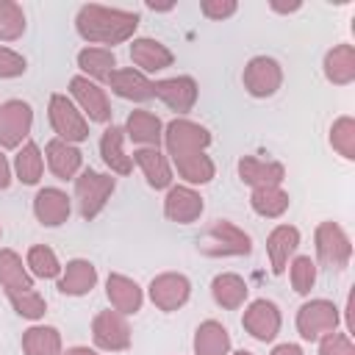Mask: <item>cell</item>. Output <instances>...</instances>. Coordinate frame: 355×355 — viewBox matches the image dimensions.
<instances>
[{
  "label": "cell",
  "instance_id": "8d00e7d4",
  "mask_svg": "<svg viewBox=\"0 0 355 355\" xmlns=\"http://www.w3.org/2000/svg\"><path fill=\"white\" fill-rule=\"evenodd\" d=\"M25 33V11L14 0H0V42H17Z\"/></svg>",
  "mask_w": 355,
  "mask_h": 355
},
{
  "label": "cell",
  "instance_id": "ac0fdd59",
  "mask_svg": "<svg viewBox=\"0 0 355 355\" xmlns=\"http://www.w3.org/2000/svg\"><path fill=\"white\" fill-rule=\"evenodd\" d=\"M130 61L144 72H161L166 67H172L175 55L166 44H161L158 39H150V36H141V39H133L130 44Z\"/></svg>",
  "mask_w": 355,
  "mask_h": 355
},
{
  "label": "cell",
  "instance_id": "f6af8a7d",
  "mask_svg": "<svg viewBox=\"0 0 355 355\" xmlns=\"http://www.w3.org/2000/svg\"><path fill=\"white\" fill-rule=\"evenodd\" d=\"M272 355H302V349L297 344H277L272 349Z\"/></svg>",
  "mask_w": 355,
  "mask_h": 355
},
{
  "label": "cell",
  "instance_id": "2e32d148",
  "mask_svg": "<svg viewBox=\"0 0 355 355\" xmlns=\"http://www.w3.org/2000/svg\"><path fill=\"white\" fill-rule=\"evenodd\" d=\"M33 214L44 227H58V225H64L69 219L72 202H69L67 191H61L55 186H44L33 197Z\"/></svg>",
  "mask_w": 355,
  "mask_h": 355
},
{
  "label": "cell",
  "instance_id": "8992f818",
  "mask_svg": "<svg viewBox=\"0 0 355 355\" xmlns=\"http://www.w3.org/2000/svg\"><path fill=\"white\" fill-rule=\"evenodd\" d=\"M341 313L330 300H311L297 311V330L305 341H319L338 330Z\"/></svg>",
  "mask_w": 355,
  "mask_h": 355
},
{
  "label": "cell",
  "instance_id": "277c9868",
  "mask_svg": "<svg viewBox=\"0 0 355 355\" xmlns=\"http://www.w3.org/2000/svg\"><path fill=\"white\" fill-rule=\"evenodd\" d=\"M164 144L166 153L172 155V161L194 155V153H205V147L211 144V133L208 128L191 122V119H172L164 128Z\"/></svg>",
  "mask_w": 355,
  "mask_h": 355
},
{
  "label": "cell",
  "instance_id": "cb8c5ba5",
  "mask_svg": "<svg viewBox=\"0 0 355 355\" xmlns=\"http://www.w3.org/2000/svg\"><path fill=\"white\" fill-rule=\"evenodd\" d=\"M133 161L139 164V169L144 172L147 183L153 189H169L172 186V166L158 147H139L133 153Z\"/></svg>",
  "mask_w": 355,
  "mask_h": 355
},
{
  "label": "cell",
  "instance_id": "7dc6e473",
  "mask_svg": "<svg viewBox=\"0 0 355 355\" xmlns=\"http://www.w3.org/2000/svg\"><path fill=\"white\" fill-rule=\"evenodd\" d=\"M272 8H275V11H297L300 3H291V6H277V3H272Z\"/></svg>",
  "mask_w": 355,
  "mask_h": 355
},
{
  "label": "cell",
  "instance_id": "ffe728a7",
  "mask_svg": "<svg viewBox=\"0 0 355 355\" xmlns=\"http://www.w3.org/2000/svg\"><path fill=\"white\" fill-rule=\"evenodd\" d=\"M239 178L252 189L280 186L286 178V166L277 161H261V158L244 155V158H239Z\"/></svg>",
  "mask_w": 355,
  "mask_h": 355
},
{
  "label": "cell",
  "instance_id": "ab89813d",
  "mask_svg": "<svg viewBox=\"0 0 355 355\" xmlns=\"http://www.w3.org/2000/svg\"><path fill=\"white\" fill-rule=\"evenodd\" d=\"M8 300H11L14 311H17L19 316H25V319H42L44 311H47L44 297H42L39 291H33V288H28V291H11Z\"/></svg>",
  "mask_w": 355,
  "mask_h": 355
},
{
  "label": "cell",
  "instance_id": "b9f144b4",
  "mask_svg": "<svg viewBox=\"0 0 355 355\" xmlns=\"http://www.w3.org/2000/svg\"><path fill=\"white\" fill-rule=\"evenodd\" d=\"M319 355H355L352 338L347 333H330L319 338Z\"/></svg>",
  "mask_w": 355,
  "mask_h": 355
},
{
  "label": "cell",
  "instance_id": "5b68a950",
  "mask_svg": "<svg viewBox=\"0 0 355 355\" xmlns=\"http://www.w3.org/2000/svg\"><path fill=\"white\" fill-rule=\"evenodd\" d=\"M114 178L111 175H103V172H94V169H83L78 178H75V197H78V208H80V216L83 219H94L108 197L114 194Z\"/></svg>",
  "mask_w": 355,
  "mask_h": 355
},
{
  "label": "cell",
  "instance_id": "9a60e30c",
  "mask_svg": "<svg viewBox=\"0 0 355 355\" xmlns=\"http://www.w3.org/2000/svg\"><path fill=\"white\" fill-rule=\"evenodd\" d=\"M202 197L200 191H194L191 186H169L166 200H164V214L166 219L178 222V225H191L200 219L202 214Z\"/></svg>",
  "mask_w": 355,
  "mask_h": 355
},
{
  "label": "cell",
  "instance_id": "bcb514c9",
  "mask_svg": "<svg viewBox=\"0 0 355 355\" xmlns=\"http://www.w3.org/2000/svg\"><path fill=\"white\" fill-rule=\"evenodd\" d=\"M61 355H100L97 349H89V347H69L67 352H61Z\"/></svg>",
  "mask_w": 355,
  "mask_h": 355
},
{
  "label": "cell",
  "instance_id": "6da1fadb",
  "mask_svg": "<svg viewBox=\"0 0 355 355\" xmlns=\"http://www.w3.org/2000/svg\"><path fill=\"white\" fill-rule=\"evenodd\" d=\"M75 28H78L80 39H86L92 44H122L136 33L139 14L89 3V6H80L78 17H75Z\"/></svg>",
  "mask_w": 355,
  "mask_h": 355
},
{
  "label": "cell",
  "instance_id": "7bdbcfd3",
  "mask_svg": "<svg viewBox=\"0 0 355 355\" xmlns=\"http://www.w3.org/2000/svg\"><path fill=\"white\" fill-rule=\"evenodd\" d=\"M236 0H202L200 3V11L208 17V19H225V17H233L236 14Z\"/></svg>",
  "mask_w": 355,
  "mask_h": 355
},
{
  "label": "cell",
  "instance_id": "3957f363",
  "mask_svg": "<svg viewBox=\"0 0 355 355\" xmlns=\"http://www.w3.org/2000/svg\"><path fill=\"white\" fill-rule=\"evenodd\" d=\"M47 116H50V125L55 130V139L69 141V144H78V141L89 139V122L67 94H53L50 97Z\"/></svg>",
  "mask_w": 355,
  "mask_h": 355
},
{
  "label": "cell",
  "instance_id": "7a4b0ae2",
  "mask_svg": "<svg viewBox=\"0 0 355 355\" xmlns=\"http://www.w3.org/2000/svg\"><path fill=\"white\" fill-rule=\"evenodd\" d=\"M197 247H200L202 255H211V258L250 255V252H252V241H250V236H247L239 225H233V222H227V219L214 222V225L200 236Z\"/></svg>",
  "mask_w": 355,
  "mask_h": 355
},
{
  "label": "cell",
  "instance_id": "d4e9b609",
  "mask_svg": "<svg viewBox=\"0 0 355 355\" xmlns=\"http://www.w3.org/2000/svg\"><path fill=\"white\" fill-rule=\"evenodd\" d=\"M194 355H230V333L222 322L208 319L194 330Z\"/></svg>",
  "mask_w": 355,
  "mask_h": 355
},
{
  "label": "cell",
  "instance_id": "ba28073f",
  "mask_svg": "<svg viewBox=\"0 0 355 355\" xmlns=\"http://www.w3.org/2000/svg\"><path fill=\"white\" fill-rule=\"evenodd\" d=\"M316 255L324 266L330 269H344L352 258V244L349 236L344 233L341 225L336 222H322L316 227Z\"/></svg>",
  "mask_w": 355,
  "mask_h": 355
},
{
  "label": "cell",
  "instance_id": "83f0119b",
  "mask_svg": "<svg viewBox=\"0 0 355 355\" xmlns=\"http://www.w3.org/2000/svg\"><path fill=\"white\" fill-rule=\"evenodd\" d=\"M122 139H125V130H122V128H116V125L105 128V130H103V139H100V155H103V161H105V166H108L111 172H116V175H130L133 158L125 155Z\"/></svg>",
  "mask_w": 355,
  "mask_h": 355
},
{
  "label": "cell",
  "instance_id": "f546056e",
  "mask_svg": "<svg viewBox=\"0 0 355 355\" xmlns=\"http://www.w3.org/2000/svg\"><path fill=\"white\" fill-rule=\"evenodd\" d=\"M0 286L6 288V294L33 288V277L28 275L22 258L14 250H0Z\"/></svg>",
  "mask_w": 355,
  "mask_h": 355
},
{
  "label": "cell",
  "instance_id": "e0dca14e",
  "mask_svg": "<svg viewBox=\"0 0 355 355\" xmlns=\"http://www.w3.org/2000/svg\"><path fill=\"white\" fill-rule=\"evenodd\" d=\"M297 247H300V230L294 225H277L266 236V255H269V266L275 275L286 272L288 258L297 252Z\"/></svg>",
  "mask_w": 355,
  "mask_h": 355
},
{
  "label": "cell",
  "instance_id": "f35d334b",
  "mask_svg": "<svg viewBox=\"0 0 355 355\" xmlns=\"http://www.w3.org/2000/svg\"><path fill=\"white\" fill-rule=\"evenodd\" d=\"M288 277H291V288L297 294H308L313 288V283H316V263L311 261V255H297L291 261Z\"/></svg>",
  "mask_w": 355,
  "mask_h": 355
},
{
  "label": "cell",
  "instance_id": "7402d4cb",
  "mask_svg": "<svg viewBox=\"0 0 355 355\" xmlns=\"http://www.w3.org/2000/svg\"><path fill=\"white\" fill-rule=\"evenodd\" d=\"M44 155H47V166L55 178L61 180H69L80 172V164H83V155L75 144L69 141H61V139H50L47 147H44Z\"/></svg>",
  "mask_w": 355,
  "mask_h": 355
},
{
  "label": "cell",
  "instance_id": "d6986e66",
  "mask_svg": "<svg viewBox=\"0 0 355 355\" xmlns=\"http://www.w3.org/2000/svg\"><path fill=\"white\" fill-rule=\"evenodd\" d=\"M105 294H108L111 308H114V311H119L122 316L141 311L144 294H141L139 283H136V280H130V277H125V275H116V272H114V275H108V280H105Z\"/></svg>",
  "mask_w": 355,
  "mask_h": 355
},
{
  "label": "cell",
  "instance_id": "9c48e42d",
  "mask_svg": "<svg viewBox=\"0 0 355 355\" xmlns=\"http://www.w3.org/2000/svg\"><path fill=\"white\" fill-rule=\"evenodd\" d=\"M92 338L105 352H122L130 347V324L119 311H100L92 322Z\"/></svg>",
  "mask_w": 355,
  "mask_h": 355
},
{
  "label": "cell",
  "instance_id": "30bf717a",
  "mask_svg": "<svg viewBox=\"0 0 355 355\" xmlns=\"http://www.w3.org/2000/svg\"><path fill=\"white\" fill-rule=\"evenodd\" d=\"M241 324H244V330L255 341H263L266 344V341H275L277 338L280 324H283V316H280V308L272 300H252L244 308Z\"/></svg>",
  "mask_w": 355,
  "mask_h": 355
},
{
  "label": "cell",
  "instance_id": "603a6c76",
  "mask_svg": "<svg viewBox=\"0 0 355 355\" xmlns=\"http://www.w3.org/2000/svg\"><path fill=\"white\" fill-rule=\"evenodd\" d=\"M247 294H250L247 280H244L241 275H236V272H222V275H216V277L211 280V297H214V302H216L219 308H225V311L241 308L244 300H247Z\"/></svg>",
  "mask_w": 355,
  "mask_h": 355
},
{
  "label": "cell",
  "instance_id": "f1b7e54d",
  "mask_svg": "<svg viewBox=\"0 0 355 355\" xmlns=\"http://www.w3.org/2000/svg\"><path fill=\"white\" fill-rule=\"evenodd\" d=\"M125 133L136 141V144H144V147H158L161 139H164V125L155 114L150 111H130L128 122H125Z\"/></svg>",
  "mask_w": 355,
  "mask_h": 355
},
{
  "label": "cell",
  "instance_id": "8fae6325",
  "mask_svg": "<svg viewBox=\"0 0 355 355\" xmlns=\"http://www.w3.org/2000/svg\"><path fill=\"white\" fill-rule=\"evenodd\" d=\"M241 80L252 97H272L283 83V67L269 55H255L244 67Z\"/></svg>",
  "mask_w": 355,
  "mask_h": 355
},
{
  "label": "cell",
  "instance_id": "7c38bea8",
  "mask_svg": "<svg viewBox=\"0 0 355 355\" xmlns=\"http://www.w3.org/2000/svg\"><path fill=\"white\" fill-rule=\"evenodd\" d=\"M191 297V283L180 272H164L150 280V300L158 311H178L189 302Z\"/></svg>",
  "mask_w": 355,
  "mask_h": 355
},
{
  "label": "cell",
  "instance_id": "d6a6232c",
  "mask_svg": "<svg viewBox=\"0 0 355 355\" xmlns=\"http://www.w3.org/2000/svg\"><path fill=\"white\" fill-rule=\"evenodd\" d=\"M250 205L258 216H266V219H277L288 211L291 200L288 194L280 189V186H263V189H252L250 194Z\"/></svg>",
  "mask_w": 355,
  "mask_h": 355
},
{
  "label": "cell",
  "instance_id": "836d02e7",
  "mask_svg": "<svg viewBox=\"0 0 355 355\" xmlns=\"http://www.w3.org/2000/svg\"><path fill=\"white\" fill-rule=\"evenodd\" d=\"M14 172H17V180L25 183V186H33V183L42 180L44 158H42V150L33 141H25L17 150V155H14Z\"/></svg>",
  "mask_w": 355,
  "mask_h": 355
},
{
  "label": "cell",
  "instance_id": "484cf974",
  "mask_svg": "<svg viewBox=\"0 0 355 355\" xmlns=\"http://www.w3.org/2000/svg\"><path fill=\"white\" fill-rule=\"evenodd\" d=\"M324 78L336 86H347L355 80V47L352 44H336L324 55Z\"/></svg>",
  "mask_w": 355,
  "mask_h": 355
},
{
  "label": "cell",
  "instance_id": "681fc988",
  "mask_svg": "<svg viewBox=\"0 0 355 355\" xmlns=\"http://www.w3.org/2000/svg\"><path fill=\"white\" fill-rule=\"evenodd\" d=\"M0 233H3V230H0Z\"/></svg>",
  "mask_w": 355,
  "mask_h": 355
},
{
  "label": "cell",
  "instance_id": "5bb4252c",
  "mask_svg": "<svg viewBox=\"0 0 355 355\" xmlns=\"http://www.w3.org/2000/svg\"><path fill=\"white\" fill-rule=\"evenodd\" d=\"M153 97H161L172 111L186 114L194 108L197 103V80L189 75H178V78H164L153 83Z\"/></svg>",
  "mask_w": 355,
  "mask_h": 355
},
{
  "label": "cell",
  "instance_id": "e575fe53",
  "mask_svg": "<svg viewBox=\"0 0 355 355\" xmlns=\"http://www.w3.org/2000/svg\"><path fill=\"white\" fill-rule=\"evenodd\" d=\"M172 164H175L178 175H180L186 183H191V186H202V183H208V180L214 178V172H216L214 161H211L205 153H194V155L178 158V161H172Z\"/></svg>",
  "mask_w": 355,
  "mask_h": 355
},
{
  "label": "cell",
  "instance_id": "d590c367",
  "mask_svg": "<svg viewBox=\"0 0 355 355\" xmlns=\"http://www.w3.org/2000/svg\"><path fill=\"white\" fill-rule=\"evenodd\" d=\"M25 266L36 275V277H44V280H50V277H58L61 275V263H58V258H55V252L50 250V247H44V244H33L31 250H28V258H25Z\"/></svg>",
  "mask_w": 355,
  "mask_h": 355
},
{
  "label": "cell",
  "instance_id": "1f68e13d",
  "mask_svg": "<svg viewBox=\"0 0 355 355\" xmlns=\"http://www.w3.org/2000/svg\"><path fill=\"white\" fill-rule=\"evenodd\" d=\"M78 67L83 69V78L108 80L116 69V58L108 47H83L78 53Z\"/></svg>",
  "mask_w": 355,
  "mask_h": 355
},
{
  "label": "cell",
  "instance_id": "52a82bcc",
  "mask_svg": "<svg viewBox=\"0 0 355 355\" xmlns=\"http://www.w3.org/2000/svg\"><path fill=\"white\" fill-rule=\"evenodd\" d=\"M33 125V108L25 100H6L0 105V147L14 150L19 147Z\"/></svg>",
  "mask_w": 355,
  "mask_h": 355
},
{
  "label": "cell",
  "instance_id": "ee69618b",
  "mask_svg": "<svg viewBox=\"0 0 355 355\" xmlns=\"http://www.w3.org/2000/svg\"><path fill=\"white\" fill-rule=\"evenodd\" d=\"M8 186H11V166H8L6 155L0 153V191H3V189H8Z\"/></svg>",
  "mask_w": 355,
  "mask_h": 355
},
{
  "label": "cell",
  "instance_id": "4316f807",
  "mask_svg": "<svg viewBox=\"0 0 355 355\" xmlns=\"http://www.w3.org/2000/svg\"><path fill=\"white\" fill-rule=\"evenodd\" d=\"M108 86L114 89V94L136 103H144L153 97V80H147L139 69H114V75L108 78Z\"/></svg>",
  "mask_w": 355,
  "mask_h": 355
},
{
  "label": "cell",
  "instance_id": "74e56055",
  "mask_svg": "<svg viewBox=\"0 0 355 355\" xmlns=\"http://www.w3.org/2000/svg\"><path fill=\"white\" fill-rule=\"evenodd\" d=\"M330 144H333V150L341 158H347V161L355 158V119L352 116H338L333 122V128H330Z\"/></svg>",
  "mask_w": 355,
  "mask_h": 355
},
{
  "label": "cell",
  "instance_id": "4fadbf2b",
  "mask_svg": "<svg viewBox=\"0 0 355 355\" xmlns=\"http://www.w3.org/2000/svg\"><path fill=\"white\" fill-rule=\"evenodd\" d=\"M69 92H72L75 103L80 105V114H86L92 122H108L111 119V103L105 97V89H100L94 80L75 75L69 80Z\"/></svg>",
  "mask_w": 355,
  "mask_h": 355
},
{
  "label": "cell",
  "instance_id": "44dd1931",
  "mask_svg": "<svg viewBox=\"0 0 355 355\" xmlns=\"http://www.w3.org/2000/svg\"><path fill=\"white\" fill-rule=\"evenodd\" d=\"M97 283V269L92 261L86 258H72L64 269H61V280H58V291L67 297H80L89 294Z\"/></svg>",
  "mask_w": 355,
  "mask_h": 355
},
{
  "label": "cell",
  "instance_id": "60d3db41",
  "mask_svg": "<svg viewBox=\"0 0 355 355\" xmlns=\"http://www.w3.org/2000/svg\"><path fill=\"white\" fill-rule=\"evenodd\" d=\"M25 69H28L25 55H19L11 47H0V78H19L25 75Z\"/></svg>",
  "mask_w": 355,
  "mask_h": 355
},
{
  "label": "cell",
  "instance_id": "4dcf8cb0",
  "mask_svg": "<svg viewBox=\"0 0 355 355\" xmlns=\"http://www.w3.org/2000/svg\"><path fill=\"white\" fill-rule=\"evenodd\" d=\"M25 355H61V333L50 324H33L22 333Z\"/></svg>",
  "mask_w": 355,
  "mask_h": 355
},
{
  "label": "cell",
  "instance_id": "c3c4849f",
  "mask_svg": "<svg viewBox=\"0 0 355 355\" xmlns=\"http://www.w3.org/2000/svg\"><path fill=\"white\" fill-rule=\"evenodd\" d=\"M233 355H252V352H247V349H239V352H233Z\"/></svg>",
  "mask_w": 355,
  "mask_h": 355
}]
</instances>
